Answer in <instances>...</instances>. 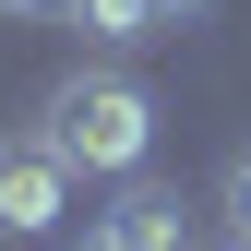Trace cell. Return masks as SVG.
I'll return each mask as SVG.
<instances>
[{
  "label": "cell",
  "mask_w": 251,
  "mask_h": 251,
  "mask_svg": "<svg viewBox=\"0 0 251 251\" xmlns=\"http://www.w3.org/2000/svg\"><path fill=\"white\" fill-rule=\"evenodd\" d=\"M36 132L72 155L84 179H144V155H155V96H144L132 72H72V84L36 96Z\"/></svg>",
  "instance_id": "obj_1"
},
{
  "label": "cell",
  "mask_w": 251,
  "mask_h": 251,
  "mask_svg": "<svg viewBox=\"0 0 251 251\" xmlns=\"http://www.w3.org/2000/svg\"><path fill=\"white\" fill-rule=\"evenodd\" d=\"M72 155H60L48 132H12V144H0V239H12V251H36V239H60V227H72Z\"/></svg>",
  "instance_id": "obj_2"
},
{
  "label": "cell",
  "mask_w": 251,
  "mask_h": 251,
  "mask_svg": "<svg viewBox=\"0 0 251 251\" xmlns=\"http://www.w3.org/2000/svg\"><path fill=\"white\" fill-rule=\"evenodd\" d=\"M60 251H192V215H179V192H155V179H132L108 215H84Z\"/></svg>",
  "instance_id": "obj_3"
},
{
  "label": "cell",
  "mask_w": 251,
  "mask_h": 251,
  "mask_svg": "<svg viewBox=\"0 0 251 251\" xmlns=\"http://www.w3.org/2000/svg\"><path fill=\"white\" fill-rule=\"evenodd\" d=\"M72 36L84 48H144V36H168V12L155 0H72Z\"/></svg>",
  "instance_id": "obj_4"
},
{
  "label": "cell",
  "mask_w": 251,
  "mask_h": 251,
  "mask_svg": "<svg viewBox=\"0 0 251 251\" xmlns=\"http://www.w3.org/2000/svg\"><path fill=\"white\" fill-rule=\"evenodd\" d=\"M215 203H227V239H251V155H227V179H215Z\"/></svg>",
  "instance_id": "obj_5"
},
{
  "label": "cell",
  "mask_w": 251,
  "mask_h": 251,
  "mask_svg": "<svg viewBox=\"0 0 251 251\" xmlns=\"http://www.w3.org/2000/svg\"><path fill=\"white\" fill-rule=\"evenodd\" d=\"M0 24H72V0H0Z\"/></svg>",
  "instance_id": "obj_6"
}]
</instances>
